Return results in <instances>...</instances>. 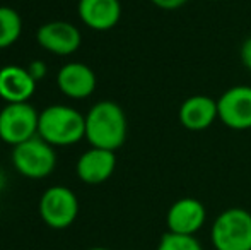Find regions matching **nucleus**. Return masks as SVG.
<instances>
[{"label":"nucleus","instance_id":"15","mask_svg":"<svg viewBox=\"0 0 251 250\" xmlns=\"http://www.w3.org/2000/svg\"><path fill=\"white\" fill-rule=\"evenodd\" d=\"M23 19L12 7L0 5V50L9 48L21 38Z\"/></svg>","mask_w":251,"mask_h":250},{"label":"nucleus","instance_id":"20","mask_svg":"<svg viewBox=\"0 0 251 250\" xmlns=\"http://www.w3.org/2000/svg\"><path fill=\"white\" fill-rule=\"evenodd\" d=\"M5 185H7V175L3 173L2 170H0V192L5 189Z\"/></svg>","mask_w":251,"mask_h":250},{"label":"nucleus","instance_id":"16","mask_svg":"<svg viewBox=\"0 0 251 250\" xmlns=\"http://www.w3.org/2000/svg\"><path fill=\"white\" fill-rule=\"evenodd\" d=\"M157 250H203V247H201V244L195 237L168 231L159 240Z\"/></svg>","mask_w":251,"mask_h":250},{"label":"nucleus","instance_id":"4","mask_svg":"<svg viewBox=\"0 0 251 250\" xmlns=\"http://www.w3.org/2000/svg\"><path fill=\"white\" fill-rule=\"evenodd\" d=\"M210 240L215 250H251V213L229 207L214 220Z\"/></svg>","mask_w":251,"mask_h":250},{"label":"nucleus","instance_id":"5","mask_svg":"<svg viewBox=\"0 0 251 250\" xmlns=\"http://www.w3.org/2000/svg\"><path fill=\"white\" fill-rule=\"evenodd\" d=\"M40 216L53 230H65L79 216V199L72 189L65 185H51L40 199Z\"/></svg>","mask_w":251,"mask_h":250},{"label":"nucleus","instance_id":"21","mask_svg":"<svg viewBox=\"0 0 251 250\" xmlns=\"http://www.w3.org/2000/svg\"><path fill=\"white\" fill-rule=\"evenodd\" d=\"M87 250H111V249H106V247H93V249H87Z\"/></svg>","mask_w":251,"mask_h":250},{"label":"nucleus","instance_id":"11","mask_svg":"<svg viewBox=\"0 0 251 250\" xmlns=\"http://www.w3.org/2000/svg\"><path fill=\"white\" fill-rule=\"evenodd\" d=\"M116 168L115 151L91 147L79 156L75 173L80 182L87 185H100L111 178Z\"/></svg>","mask_w":251,"mask_h":250},{"label":"nucleus","instance_id":"1","mask_svg":"<svg viewBox=\"0 0 251 250\" xmlns=\"http://www.w3.org/2000/svg\"><path fill=\"white\" fill-rule=\"evenodd\" d=\"M126 134V115L115 101H98L86 113V140L91 147L116 151L125 144Z\"/></svg>","mask_w":251,"mask_h":250},{"label":"nucleus","instance_id":"17","mask_svg":"<svg viewBox=\"0 0 251 250\" xmlns=\"http://www.w3.org/2000/svg\"><path fill=\"white\" fill-rule=\"evenodd\" d=\"M27 70H29L31 77H33L36 83H40L41 79H45L48 74V67L43 60H33L29 65H27Z\"/></svg>","mask_w":251,"mask_h":250},{"label":"nucleus","instance_id":"14","mask_svg":"<svg viewBox=\"0 0 251 250\" xmlns=\"http://www.w3.org/2000/svg\"><path fill=\"white\" fill-rule=\"evenodd\" d=\"M79 19L93 31H109L122 19L120 0H79Z\"/></svg>","mask_w":251,"mask_h":250},{"label":"nucleus","instance_id":"22","mask_svg":"<svg viewBox=\"0 0 251 250\" xmlns=\"http://www.w3.org/2000/svg\"><path fill=\"white\" fill-rule=\"evenodd\" d=\"M210 2H222V0H210Z\"/></svg>","mask_w":251,"mask_h":250},{"label":"nucleus","instance_id":"18","mask_svg":"<svg viewBox=\"0 0 251 250\" xmlns=\"http://www.w3.org/2000/svg\"><path fill=\"white\" fill-rule=\"evenodd\" d=\"M152 5H155L157 9L162 10H176V9H181L183 5L190 2V0H149Z\"/></svg>","mask_w":251,"mask_h":250},{"label":"nucleus","instance_id":"12","mask_svg":"<svg viewBox=\"0 0 251 250\" xmlns=\"http://www.w3.org/2000/svg\"><path fill=\"white\" fill-rule=\"evenodd\" d=\"M178 120L186 130L201 132L219 120L217 100L207 94H193L186 98L178 110Z\"/></svg>","mask_w":251,"mask_h":250},{"label":"nucleus","instance_id":"10","mask_svg":"<svg viewBox=\"0 0 251 250\" xmlns=\"http://www.w3.org/2000/svg\"><path fill=\"white\" fill-rule=\"evenodd\" d=\"M96 74L87 63L69 62L56 72V86L70 100H86L96 91Z\"/></svg>","mask_w":251,"mask_h":250},{"label":"nucleus","instance_id":"7","mask_svg":"<svg viewBox=\"0 0 251 250\" xmlns=\"http://www.w3.org/2000/svg\"><path fill=\"white\" fill-rule=\"evenodd\" d=\"M219 120L231 130L251 129V86H232L217 100Z\"/></svg>","mask_w":251,"mask_h":250},{"label":"nucleus","instance_id":"3","mask_svg":"<svg viewBox=\"0 0 251 250\" xmlns=\"http://www.w3.org/2000/svg\"><path fill=\"white\" fill-rule=\"evenodd\" d=\"M12 167L21 177L29 180H43L50 177L56 167L55 147L40 136L24 140L12 147L10 153Z\"/></svg>","mask_w":251,"mask_h":250},{"label":"nucleus","instance_id":"2","mask_svg":"<svg viewBox=\"0 0 251 250\" xmlns=\"http://www.w3.org/2000/svg\"><path fill=\"white\" fill-rule=\"evenodd\" d=\"M38 136L53 147L74 146L86 139V115L69 105H50L40 111Z\"/></svg>","mask_w":251,"mask_h":250},{"label":"nucleus","instance_id":"19","mask_svg":"<svg viewBox=\"0 0 251 250\" xmlns=\"http://www.w3.org/2000/svg\"><path fill=\"white\" fill-rule=\"evenodd\" d=\"M239 57H241V63L248 72H251V36L246 38L241 45V50H239Z\"/></svg>","mask_w":251,"mask_h":250},{"label":"nucleus","instance_id":"6","mask_svg":"<svg viewBox=\"0 0 251 250\" xmlns=\"http://www.w3.org/2000/svg\"><path fill=\"white\" fill-rule=\"evenodd\" d=\"M40 113L33 105L7 103L0 110V139L9 146H17L38 136Z\"/></svg>","mask_w":251,"mask_h":250},{"label":"nucleus","instance_id":"13","mask_svg":"<svg viewBox=\"0 0 251 250\" xmlns=\"http://www.w3.org/2000/svg\"><path fill=\"white\" fill-rule=\"evenodd\" d=\"M36 84L27 67L10 63L0 69V98L5 103H27L36 91Z\"/></svg>","mask_w":251,"mask_h":250},{"label":"nucleus","instance_id":"8","mask_svg":"<svg viewBox=\"0 0 251 250\" xmlns=\"http://www.w3.org/2000/svg\"><path fill=\"white\" fill-rule=\"evenodd\" d=\"M36 41L43 50L58 57L75 54L82 43V34L75 24L69 21H50L36 31Z\"/></svg>","mask_w":251,"mask_h":250},{"label":"nucleus","instance_id":"9","mask_svg":"<svg viewBox=\"0 0 251 250\" xmlns=\"http://www.w3.org/2000/svg\"><path fill=\"white\" fill-rule=\"evenodd\" d=\"M205 221H207V209L195 197H181L175 200L166 214L168 231L188 237H195L205 226Z\"/></svg>","mask_w":251,"mask_h":250}]
</instances>
